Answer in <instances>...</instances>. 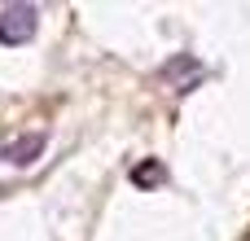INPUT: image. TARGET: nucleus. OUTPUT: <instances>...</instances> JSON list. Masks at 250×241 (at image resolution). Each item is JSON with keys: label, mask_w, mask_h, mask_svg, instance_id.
Returning <instances> with one entry per match:
<instances>
[{"label": "nucleus", "mask_w": 250, "mask_h": 241, "mask_svg": "<svg viewBox=\"0 0 250 241\" xmlns=\"http://www.w3.org/2000/svg\"><path fill=\"white\" fill-rule=\"evenodd\" d=\"M158 176H163V171H158V167H149V162H145V167H136V180H141V184H149V180H158Z\"/></svg>", "instance_id": "3"}, {"label": "nucleus", "mask_w": 250, "mask_h": 241, "mask_svg": "<svg viewBox=\"0 0 250 241\" xmlns=\"http://www.w3.org/2000/svg\"><path fill=\"white\" fill-rule=\"evenodd\" d=\"M40 18H35V4H9L0 13V44H26L35 35Z\"/></svg>", "instance_id": "1"}, {"label": "nucleus", "mask_w": 250, "mask_h": 241, "mask_svg": "<svg viewBox=\"0 0 250 241\" xmlns=\"http://www.w3.org/2000/svg\"><path fill=\"white\" fill-rule=\"evenodd\" d=\"M40 149H44V136H40V132H31V136H22V141L4 145V149H0V162H18V167H26V162H35V158H40Z\"/></svg>", "instance_id": "2"}]
</instances>
